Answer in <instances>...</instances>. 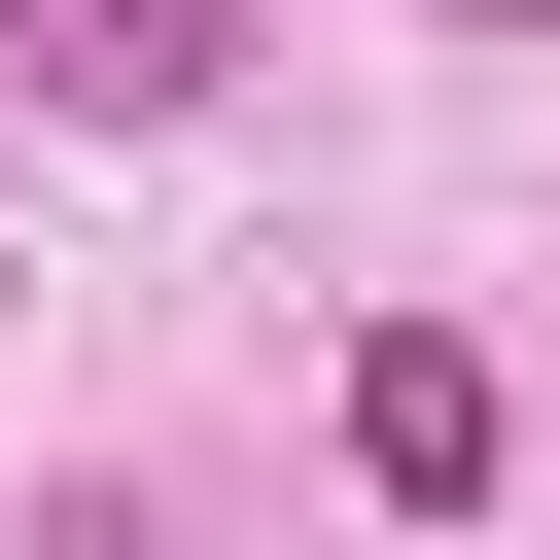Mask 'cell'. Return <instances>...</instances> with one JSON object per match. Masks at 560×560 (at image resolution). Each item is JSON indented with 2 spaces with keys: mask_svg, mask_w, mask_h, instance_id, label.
Returning <instances> with one entry per match:
<instances>
[{
  "mask_svg": "<svg viewBox=\"0 0 560 560\" xmlns=\"http://www.w3.org/2000/svg\"><path fill=\"white\" fill-rule=\"evenodd\" d=\"M0 105H70V140H175V105H245V0H0Z\"/></svg>",
  "mask_w": 560,
  "mask_h": 560,
  "instance_id": "6da1fadb",
  "label": "cell"
},
{
  "mask_svg": "<svg viewBox=\"0 0 560 560\" xmlns=\"http://www.w3.org/2000/svg\"><path fill=\"white\" fill-rule=\"evenodd\" d=\"M350 490H420V525H455V490H490V350H420V315H385V350H350Z\"/></svg>",
  "mask_w": 560,
  "mask_h": 560,
  "instance_id": "7a4b0ae2",
  "label": "cell"
},
{
  "mask_svg": "<svg viewBox=\"0 0 560 560\" xmlns=\"http://www.w3.org/2000/svg\"><path fill=\"white\" fill-rule=\"evenodd\" d=\"M455 35H560V0H455Z\"/></svg>",
  "mask_w": 560,
  "mask_h": 560,
  "instance_id": "3957f363",
  "label": "cell"
}]
</instances>
